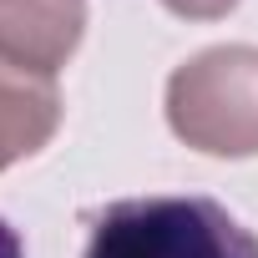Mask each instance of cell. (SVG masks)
<instances>
[{"label": "cell", "instance_id": "4", "mask_svg": "<svg viewBox=\"0 0 258 258\" xmlns=\"http://www.w3.org/2000/svg\"><path fill=\"white\" fill-rule=\"evenodd\" d=\"M61 126V91L56 81L26 76L0 61V172L36 157Z\"/></svg>", "mask_w": 258, "mask_h": 258}, {"label": "cell", "instance_id": "2", "mask_svg": "<svg viewBox=\"0 0 258 258\" xmlns=\"http://www.w3.org/2000/svg\"><path fill=\"white\" fill-rule=\"evenodd\" d=\"M172 137L208 157H258V46H208L167 76Z\"/></svg>", "mask_w": 258, "mask_h": 258}, {"label": "cell", "instance_id": "3", "mask_svg": "<svg viewBox=\"0 0 258 258\" xmlns=\"http://www.w3.org/2000/svg\"><path fill=\"white\" fill-rule=\"evenodd\" d=\"M86 36V0H0V61L51 81Z\"/></svg>", "mask_w": 258, "mask_h": 258}, {"label": "cell", "instance_id": "1", "mask_svg": "<svg viewBox=\"0 0 258 258\" xmlns=\"http://www.w3.org/2000/svg\"><path fill=\"white\" fill-rule=\"evenodd\" d=\"M81 258H258V238L213 198L152 192L101 208Z\"/></svg>", "mask_w": 258, "mask_h": 258}, {"label": "cell", "instance_id": "5", "mask_svg": "<svg viewBox=\"0 0 258 258\" xmlns=\"http://www.w3.org/2000/svg\"><path fill=\"white\" fill-rule=\"evenodd\" d=\"M162 6L172 16H182V21H218V16H228L238 6V0H162Z\"/></svg>", "mask_w": 258, "mask_h": 258}]
</instances>
